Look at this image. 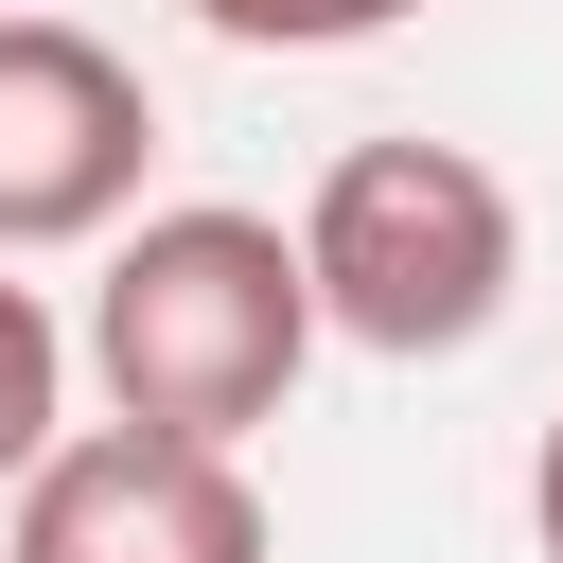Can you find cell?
I'll list each match as a JSON object with an SVG mask.
<instances>
[{
  "instance_id": "cell-7",
  "label": "cell",
  "mask_w": 563,
  "mask_h": 563,
  "mask_svg": "<svg viewBox=\"0 0 563 563\" xmlns=\"http://www.w3.org/2000/svg\"><path fill=\"white\" fill-rule=\"evenodd\" d=\"M528 545H545V563H563V422H545V440H528Z\"/></svg>"
},
{
  "instance_id": "cell-3",
  "label": "cell",
  "mask_w": 563,
  "mask_h": 563,
  "mask_svg": "<svg viewBox=\"0 0 563 563\" xmlns=\"http://www.w3.org/2000/svg\"><path fill=\"white\" fill-rule=\"evenodd\" d=\"M0 563H282V528L246 493V440H176V422H88L70 440L53 422Z\"/></svg>"
},
{
  "instance_id": "cell-6",
  "label": "cell",
  "mask_w": 563,
  "mask_h": 563,
  "mask_svg": "<svg viewBox=\"0 0 563 563\" xmlns=\"http://www.w3.org/2000/svg\"><path fill=\"white\" fill-rule=\"evenodd\" d=\"M229 53H352V35H405L422 0H194Z\"/></svg>"
},
{
  "instance_id": "cell-5",
  "label": "cell",
  "mask_w": 563,
  "mask_h": 563,
  "mask_svg": "<svg viewBox=\"0 0 563 563\" xmlns=\"http://www.w3.org/2000/svg\"><path fill=\"white\" fill-rule=\"evenodd\" d=\"M70 422V334H53V299L35 282H0V493L35 475V440Z\"/></svg>"
},
{
  "instance_id": "cell-2",
  "label": "cell",
  "mask_w": 563,
  "mask_h": 563,
  "mask_svg": "<svg viewBox=\"0 0 563 563\" xmlns=\"http://www.w3.org/2000/svg\"><path fill=\"white\" fill-rule=\"evenodd\" d=\"M299 282H317V334L422 369V352H475L528 282V211L475 141H352L317 194H299Z\"/></svg>"
},
{
  "instance_id": "cell-1",
  "label": "cell",
  "mask_w": 563,
  "mask_h": 563,
  "mask_svg": "<svg viewBox=\"0 0 563 563\" xmlns=\"http://www.w3.org/2000/svg\"><path fill=\"white\" fill-rule=\"evenodd\" d=\"M70 369L106 387V422H176V440H264L317 369V282H299V229L282 211H123L106 229V282H88V334Z\"/></svg>"
},
{
  "instance_id": "cell-4",
  "label": "cell",
  "mask_w": 563,
  "mask_h": 563,
  "mask_svg": "<svg viewBox=\"0 0 563 563\" xmlns=\"http://www.w3.org/2000/svg\"><path fill=\"white\" fill-rule=\"evenodd\" d=\"M141 158H158L141 70H123L88 18L0 0V264H35V246H106V229L141 211Z\"/></svg>"
}]
</instances>
